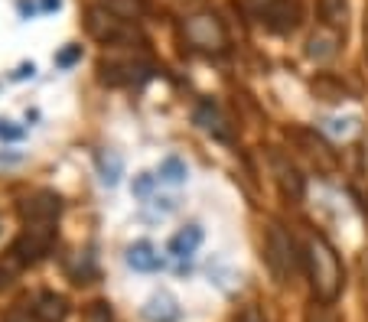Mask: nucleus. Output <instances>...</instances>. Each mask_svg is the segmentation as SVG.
I'll return each mask as SVG.
<instances>
[{
    "mask_svg": "<svg viewBox=\"0 0 368 322\" xmlns=\"http://www.w3.org/2000/svg\"><path fill=\"white\" fill-rule=\"evenodd\" d=\"M306 274H310V287L313 296L323 306L336 303V296L342 293V264H339L336 247L329 244L323 235H313L306 241Z\"/></svg>",
    "mask_w": 368,
    "mask_h": 322,
    "instance_id": "1",
    "label": "nucleus"
},
{
    "mask_svg": "<svg viewBox=\"0 0 368 322\" xmlns=\"http://www.w3.org/2000/svg\"><path fill=\"white\" fill-rule=\"evenodd\" d=\"M268 264H271L274 277L277 280H287L300 270V254H297V244L293 238L283 231L281 225H271L268 228Z\"/></svg>",
    "mask_w": 368,
    "mask_h": 322,
    "instance_id": "2",
    "label": "nucleus"
},
{
    "mask_svg": "<svg viewBox=\"0 0 368 322\" xmlns=\"http://www.w3.org/2000/svg\"><path fill=\"white\" fill-rule=\"evenodd\" d=\"M183 33L195 49H206V53H218V49H225V43H228L225 26L218 23L216 13H195V17H189V20L183 23Z\"/></svg>",
    "mask_w": 368,
    "mask_h": 322,
    "instance_id": "3",
    "label": "nucleus"
},
{
    "mask_svg": "<svg viewBox=\"0 0 368 322\" xmlns=\"http://www.w3.org/2000/svg\"><path fill=\"white\" fill-rule=\"evenodd\" d=\"M85 26L88 33L95 36L98 43H105V46H118V43H128L130 36V26L124 20H121L118 13H111L105 10V7H91V10L85 13Z\"/></svg>",
    "mask_w": 368,
    "mask_h": 322,
    "instance_id": "4",
    "label": "nucleus"
},
{
    "mask_svg": "<svg viewBox=\"0 0 368 322\" xmlns=\"http://www.w3.org/2000/svg\"><path fill=\"white\" fill-rule=\"evenodd\" d=\"M53 238H55L53 225H26L23 235L17 238V244H13V254H17L23 264H33V260H40L46 251L53 247Z\"/></svg>",
    "mask_w": 368,
    "mask_h": 322,
    "instance_id": "5",
    "label": "nucleus"
},
{
    "mask_svg": "<svg viewBox=\"0 0 368 322\" xmlns=\"http://www.w3.org/2000/svg\"><path fill=\"white\" fill-rule=\"evenodd\" d=\"M59 208H62V205H59V195H53V193H40L20 205L26 225H55Z\"/></svg>",
    "mask_w": 368,
    "mask_h": 322,
    "instance_id": "6",
    "label": "nucleus"
},
{
    "mask_svg": "<svg viewBox=\"0 0 368 322\" xmlns=\"http://www.w3.org/2000/svg\"><path fill=\"white\" fill-rule=\"evenodd\" d=\"M141 316L147 322H176L179 316H183V310H179V300H176L173 293H153L150 300L141 306Z\"/></svg>",
    "mask_w": 368,
    "mask_h": 322,
    "instance_id": "7",
    "label": "nucleus"
},
{
    "mask_svg": "<svg viewBox=\"0 0 368 322\" xmlns=\"http://www.w3.org/2000/svg\"><path fill=\"white\" fill-rule=\"evenodd\" d=\"M130 270H137V274H150V270L160 267V254H157V247L150 241H134L128 247V254H124Z\"/></svg>",
    "mask_w": 368,
    "mask_h": 322,
    "instance_id": "8",
    "label": "nucleus"
},
{
    "mask_svg": "<svg viewBox=\"0 0 368 322\" xmlns=\"http://www.w3.org/2000/svg\"><path fill=\"white\" fill-rule=\"evenodd\" d=\"M195 124L206 130L209 137H216V140H231V130H228L225 118H222V111H218L216 105H199L195 107Z\"/></svg>",
    "mask_w": 368,
    "mask_h": 322,
    "instance_id": "9",
    "label": "nucleus"
},
{
    "mask_svg": "<svg viewBox=\"0 0 368 322\" xmlns=\"http://www.w3.org/2000/svg\"><path fill=\"white\" fill-rule=\"evenodd\" d=\"M202 225H186L183 231H176L173 238H170V254L173 258H189V254H195L199 251V244H202Z\"/></svg>",
    "mask_w": 368,
    "mask_h": 322,
    "instance_id": "10",
    "label": "nucleus"
},
{
    "mask_svg": "<svg viewBox=\"0 0 368 322\" xmlns=\"http://www.w3.org/2000/svg\"><path fill=\"white\" fill-rule=\"evenodd\" d=\"M95 163H98V176H101L105 186L121 183V176H124V156L118 150H98Z\"/></svg>",
    "mask_w": 368,
    "mask_h": 322,
    "instance_id": "11",
    "label": "nucleus"
},
{
    "mask_svg": "<svg viewBox=\"0 0 368 322\" xmlns=\"http://www.w3.org/2000/svg\"><path fill=\"white\" fill-rule=\"evenodd\" d=\"M274 172H277V179H281L283 193L293 195V202H300V199H304V179H300V172L293 170L283 156H274Z\"/></svg>",
    "mask_w": 368,
    "mask_h": 322,
    "instance_id": "12",
    "label": "nucleus"
},
{
    "mask_svg": "<svg viewBox=\"0 0 368 322\" xmlns=\"http://www.w3.org/2000/svg\"><path fill=\"white\" fill-rule=\"evenodd\" d=\"M33 312H36V319H40V322H62L69 310H65L62 296H55V293H43L40 303L33 306Z\"/></svg>",
    "mask_w": 368,
    "mask_h": 322,
    "instance_id": "13",
    "label": "nucleus"
},
{
    "mask_svg": "<svg viewBox=\"0 0 368 322\" xmlns=\"http://www.w3.org/2000/svg\"><path fill=\"white\" fill-rule=\"evenodd\" d=\"M157 179L170 186H183L189 179V166H186L179 156H163L160 166H157Z\"/></svg>",
    "mask_w": 368,
    "mask_h": 322,
    "instance_id": "14",
    "label": "nucleus"
},
{
    "mask_svg": "<svg viewBox=\"0 0 368 322\" xmlns=\"http://www.w3.org/2000/svg\"><path fill=\"white\" fill-rule=\"evenodd\" d=\"M319 17L329 30H346L349 23V3L346 0H319Z\"/></svg>",
    "mask_w": 368,
    "mask_h": 322,
    "instance_id": "15",
    "label": "nucleus"
},
{
    "mask_svg": "<svg viewBox=\"0 0 368 322\" xmlns=\"http://www.w3.org/2000/svg\"><path fill=\"white\" fill-rule=\"evenodd\" d=\"M306 53H310V59H319V62H323V59H329V55L336 53V39H333V36H313Z\"/></svg>",
    "mask_w": 368,
    "mask_h": 322,
    "instance_id": "16",
    "label": "nucleus"
},
{
    "mask_svg": "<svg viewBox=\"0 0 368 322\" xmlns=\"http://www.w3.org/2000/svg\"><path fill=\"white\" fill-rule=\"evenodd\" d=\"M281 3H283V0H248L251 13H254V17H261L264 23H268V20L274 17V13L281 10Z\"/></svg>",
    "mask_w": 368,
    "mask_h": 322,
    "instance_id": "17",
    "label": "nucleus"
},
{
    "mask_svg": "<svg viewBox=\"0 0 368 322\" xmlns=\"http://www.w3.org/2000/svg\"><path fill=\"white\" fill-rule=\"evenodd\" d=\"M153 186H157V176L150 172H141V176H134V183H130V193L137 195V199H147L153 193Z\"/></svg>",
    "mask_w": 368,
    "mask_h": 322,
    "instance_id": "18",
    "label": "nucleus"
},
{
    "mask_svg": "<svg viewBox=\"0 0 368 322\" xmlns=\"http://www.w3.org/2000/svg\"><path fill=\"white\" fill-rule=\"evenodd\" d=\"M23 137V127L20 124H13V120H0V140H20Z\"/></svg>",
    "mask_w": 368,
    "mask_h": 322,
    "instance_id": "19",
    "label": "nucleus"
},
{
    "mask_svg": "<svg viewBox=\"0 0 368 322\" xmlns=\"http://www.w3.org/2000/svg\"><path fill=\"white\" fill-rule=\"evenodd\" d=\"M78 55H82V46H69L65 53H59V55H55V65H62V69H65V65H72V62H76Z\"/></svg>",
    "mask_w": 368,
    "mask_h": 322,
    "instance_id": "20",
    "label": "nucleus"
},
{
    "mask_svg": "<svg viewBox=\"0 0 368 322\" xmlns=\"http://www.w3.org/2000/svg\"><path fill=\"white\" fill-rule=\"evenodd\" d=\"M238 322H264V316H261L258 306H248V310L238 316Z\"/></svg>",
    "mask_w": 368,
    "mask_h": 322,
    "instance_id": "21",
    "label": "nucleus"
},
{
    "mask_svg": "<svg viewBox=\"0 0 368 322\" xmlns=\"http://www.w3.org/2000/svg\"><path fill=\"white\" fill-rule=\"evenodd\" d=\"M33 72H36V65L33 62H23L17 72H13V78H33Z\"/></svg>",
    "mask_w": 368,
    "mask_h": 322,
    "instance_id": "22",
    "label": "nucleus"
},
{
    "mask_svg": "<svg viewBox=\"0 0 368 322\" xmlns=\"http://www.w3.org/2000/svg\"><path fill=\"white\" fill-rule=\"evenodd\" d=\"M62 7V0H43V10H59Z\"/></svg>",
    "mask_w": 368,
    "mask_h": 322,
    "instance_id": "23",
    "label": "nucleus"
},
{
    "mask_svg": "<svg viewBox=\"0 0 368 322\" xmlns=\"http://www.w3.org/2000/svg\"><path fill=\"white\" fill-rule=\"evenodd\" d=\"M10 322H23V319H10Z\"/></svg>",
    "mask_w": 368,
    "mask_h": 322,
    "instance_id": "24",
    "label": "nucleus"
}]
</instances>
